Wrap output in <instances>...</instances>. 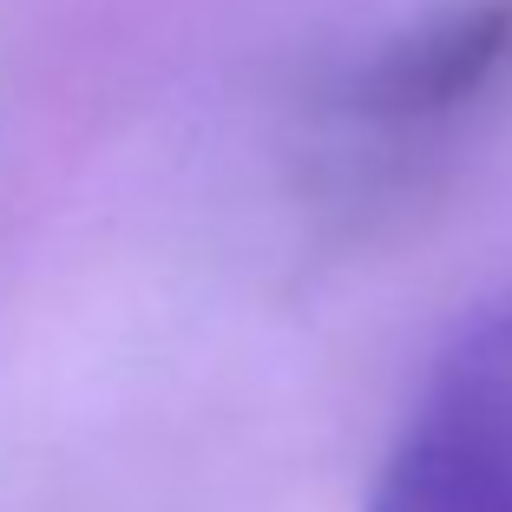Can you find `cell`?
I'll use <instances>...</instances> for the list:
<instances>
[{"label": "cell", "mask_w": 512, "mask_h": 512, "mask_svg": "<svg viewBox=\"0 0 512 512\" xmlns=\"http://www.w3.org/2000/svg\"><path fill=\"white\" fill-rule=\"evenodd\" d=\"M368 512H512V302L440 355Z\"/></svg>", "instance_id": "obj_1"}, {"label": "cell", "mask_w": 512, "mask_h": 512, "mask_svg": "<svg viewBox=\"0 0 512 512\" xmlns=\"http://www.w3.org/2000/svg\"><path fill=\"white\" fill-rule=\"evenodd\" d=\"M512 73V0H453L447 14L394 40L362 79V112L388 125L447 119Z\"/></svg>", "instance_id": "obj_2"}]
</instances>
